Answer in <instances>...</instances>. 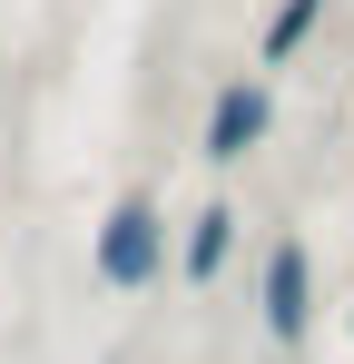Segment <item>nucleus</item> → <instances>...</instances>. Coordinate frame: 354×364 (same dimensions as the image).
Listing matches in <instances>:
<instances>
[{"mask_svg":"<svg viewBox=\"0 0 354 364\" xmlns=\"http://www.w3.org/2000/svg\"><path fill=\"white\" fill-rule=\"evenodd\" d=\"M168 207L148 197V187H128L109 217H99V237H89V266H99V286L109 296H148L158 276H168Z\"/></svg>","mask_w":354,"mask_h":364,"instance_id":"1","label":"nucleus"},{"mask_svg":"<svg viewBox=\"0 0 354 364\" xmlns=\"http://www.w3.org/2000/svg\"><path fill=\"white\" fill-rule=\"evenodd\" d=\"M345 325H354V305H345Z\"/></svg>","mask_w":354,"mask_h":364,"instance_id":"6","label":"nucleus"},{"mask_svg":"<svg viewBox=\"0 0 354 364\" xmlns=\"http://www.w3.org/2000/svg\"><path fill=\"white\" fill-rule=\"evenodd\" d=\"M256 325L276 335V345H305L315 335V246L295 237V227H276L266 237V276H256Z\"/></svg>","mask_w":354,"mask_h":364,"instance_id":"3","label":"nucleus"},{"mask_svg":"<svg viewBox=\"0 0 354 364\" xmlns=\"http://www.w3.org/2000/svg\"><path fill=\"white\" fill-rule=\"evenodd\" d=\"M276 138V89H266V69H236L207 89V128H197V158L207 168H236V158H256Z\"/></svg>","mask_w":354,"mask_h":364,"instance_id":"2","label":"nucleus"},{"mask_svg":"<svg viewBox=\"0 0 354 364\" xmlns=\"http://www.w3.org/2000/svg\"><path fill=\"white\" fill-rule=\"evenodd\" d=\"M168 266L187 276V286H197V296H207V286H217V276L236 266V207H227V197H207V207H197V217H187V227L168 237Z\"/></svg>","mask_w":354,"mask_h":364,"instance_id":"4","label":"nucleus"},{"mask_svg":"<svg viewBox=\"0 0 354 364\" xmlns=\"http://www.w3.org/2000/svg\"><path fill=\"white\" fill-rule=\"evenodd\" d=\"M325 10H335V0H276V10H266V30H256V69H286L295 50L325 30Z\"/></svg>","mask_w":354,"mask_h":364,"instance_id":"5","label":"nucleus"}]
</instances>
